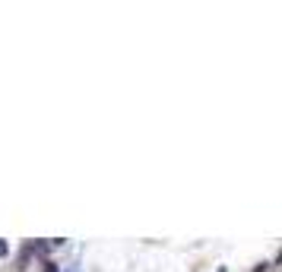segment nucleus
Masks as SVG:
<instances>
[{
    "label": "nucleus",
    "mask_w": 282,
    "mask_h": 272,
    "mask_svg": "<svg viewBox=\"0 0 282 272\" xmlns=\"http://www.w3.org/2000/svg\"><path fill=\"white\" fill-rule=\"evenodd\" d=\"M219 272H228V269H219Z\"/></svg>",
    "instance_id": "4"
},
{
    "label": "nucleus",
    "mask_w": 282,
    "mask_h": 272,
    "mask_svg": "<svg viewBox=\"0 0 282 272\" xmlns=\"http://www.w3.org/2000/svg\"><path fill=\"white\" fill-rule=\"evenodd\" d=\"M10 253V247H6V241H0V257H6Z\"/></svg>",
    "instance_id": "3"
},
{
    "label": "nucleus",
    "mask_w": 282,
    "mask_h": 272,
    "mask_svg": "<svg viewBox=\"0 0 282 272\" xmlns=\"http://www.w3.org/2000/svg\"><path fill=\"white\" fill-rule=\"evenodd\" d=\"M45 272H61V269H57V263H51V260H48V263H45Z\"/></svg>",
    "instance_id": "2"
},
{
    "label": "nucleus",
    "mask_w": 282,
    "mask_h": 272,
    "mask_svg": "<svg viewBox=\"0 0 282 272\" xmlns=\"http://www.w3.org/2000/svg\"><path fill=\"white\" fill-rule=\"evenodd\" d=\"M61 244H64V237H57V241H51V247H61ZM35 250L45 253V250H48V241H38V244H35Z\"/></svg>",
    "instance_id": "1"
}]
</instances>
